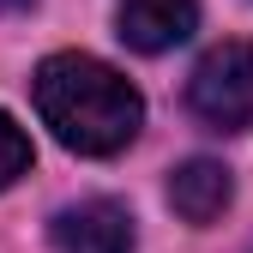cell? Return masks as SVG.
Wrapping results in <instances>:
<instances>
[{"label":"cell","mask_w":253,"mask_h":253,"mask_svg":"<svg viewBox=\"0 0 253 253\" xmlns=\"http://www.w3.org/2000/svg\"><path fill=\"white\" fill-rule=\"evenodd\" d=\"M229 199H235V175L223 163H211V157H187L169 175V205H175L181 223H193V229L217 223V217L229 211Z\"/></svg>","instance_id":"5b68a950"},{"label":"cell","mask_w":253,"mask_h":253,"mask_svg":"<svg viewBox=\"0 0 253 253\" xmlns=\"http://www.w3.org/2000/svg\"><path fill=\"white\" fill-rule=\"evenodd\" d=\"M18 6H30V0H0V12H18Z\"/></svg>","instance_id":"52a82bcc"},{"label":"cell","mask_w":253,"mask_h":253,"mask_svg":"<svg viewBox=\"0 0 253 253\" xmlns=\"http://www.w3.org/2000/svg\"><path fill=\"white\" fill-rule=\"evenodd\" d=\"M18 175H30V133L0 109V193H6Z\"/></svg>","instance_id":"8992f818"},{"label":"cell","mask_w":253,"mask_h":253,"mask_svg":"<svg viewBox=\"0 0 253 253\" xmlns=\"http://www.w3.org/2000/svg\"><path fill=\"white\" fill-rule=\"evenodd\" d=\"M187 109L211 133L253 126V42H217L211 54H199L187 79Z\"/></svg>","instance_id":"7a4b0ae2"},{"label":"cell","mask_w":253,"mask_h":253,"mask_svg":"<svg viewBox=\"0 0 253 253\" xmlns=\"http://www.w3.org/2000/svg\"><path fill=\"white\" fill-rule=\"evenodd\" d=\"M121 42L139 54H169L199 30V0H121Z\"/></svg>","instance_id":"277c9868"},{"label":"cell","mask_w":253,"mask_h":253,"mask_svg":"<svg viewBox=\"0 0 253 253\" xmlns=\"http://www.w3.org/2000/svg\"><path fill=\"white\" fill-rule=\"evenodd\" d=\"M54 253H133V211L121 199H79L48 223Z\"/></svg>","instance_id":"3957f363"},{"label":"cell","mask_w":253,"mask_h":253,"mask_svg":"<svg viewBox=\"0 0 253 253\" xmlns=\"http://www.w3.org/2000/svg\"><path fill=\"white\" fill-rule=\"evenodd\" d=\"M30 97L42 126L79 157H115L145 126L139 90L97 54H48L30 79Z\"/></svg>","instance_id":"6da1fadb"}]
</instances>
